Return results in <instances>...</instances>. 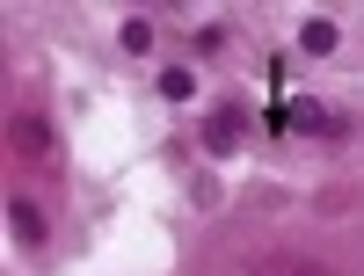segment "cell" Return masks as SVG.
Returning a JSON list of instances; mask_svg holds the SVG:
<instances>
[{"label":"cell","instance_id":"1","mask_svg":"<svg viewBox=\"0 0 364 276\" xmlns=\"http://www.w3.org/2000/svg\"><path fill=\"white\" fill-rule=\"evenodd\" d=\"M240 138H248V102L233 95V102H219V109L204 116V145H211V153H233Z\"/></svg>","mask_w":364,"mask_h":276},{"label":"cell","instance_id":"2","mask_svg":"<svg viewBox=\"0 0 364 276\" xmlns=\"http://www.w3.org/2000/svg\"><path fill=\"white\" fill-rule=\"evenodd\" d=\"M8 233L22 240V248H37V240H44V211L29 197H8Z\"/></svg>","mask_w":364,"mask_h":276},{"label":"cell","instance_id":"3","mask_svg":"<svg viewBox=\"0 0 364 276\" xmlns=\"http://www.w3.org/2000/svg\"><path fill=\"white\" fill-rule=\"evenodd\" d=\"M8 145H22V153H37V160H51V153H58V145H51V131L37 124V116H15V124H8Z\"/></svg>","mask_w":364,"mask_h":276},{"label":"cell","instance_id":"4","mask_svg":"<svg viewBox=\"0 0 364 276\" xmlns=\"http://www.w3.org/2000/svg\"><path fill=\"white\" fill-rule=\"evenodd\" d=\"M336 44H343V37H336V22H328V15H314L306 29H299V51H306V58H328Z\"/></svg>","mask_w":364,"mask_h":276},{"label":"cell","instance_id":"5","mask_svg":"<svg viewBox=\"0 0 364 276\" xmlns=\"http://www.w3.org/2000/svg\"><path fill=\"white\" fill-rule=\"evenodd\" d=\"M117 44H124L132 58H146V51H154V22H146V15H132L124 29H117Z\"/></svg>","mask_w":364,"mask_h":276},{"label":"cell","instance_id":"6","mask_svg":"<svg viewBox=\"0 0 364 276\" xmlns=\"http://www.w3.org/2000/svg\"><path fill=\"white\" fill-rule=\"evenodd\" d=\"M161 95H168V102H197V80H190V66H168V73H161Z\"/></svg>","mask_w":364,"mask_h":276},{"label":"cell","instance_id":"7","mask_svg":"<svg viewBox=\"0 0 364 276\" xmlns=\"http://www.w3.org/2000/svg\"><path fill=\"white\" fill-rule=\"evenodd\" d=\"M197 51H204V58H211V51H226V29H219V22H204V29H197Z\"/></svg>","mask_w":364,"mask_h":276},{"label":"cell","instance_id":"8","mask_svg":"<svg viewBox=\"0 0 364 276\" xmlns=\"http://www.w3.org/2000/svg\"><path fill=\"white\" fill-rule=\"evenodd\" d=\"M291 276H328V269H314V262H306V269H291Z\"/></svg>","mask_w":364,"mask_h":276}]
</instances>
